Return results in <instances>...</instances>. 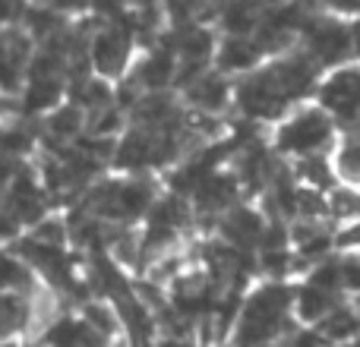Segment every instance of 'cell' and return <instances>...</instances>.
<instances>
[{
  "instance_id": "6da1fadb",
  "label": "cell",
  "mask_w": 360,
  "mask_h": 347,
  "mask_svg": "<svg viewBox=\"0 0 360 347\" xmlns=\"http://www.w3.org/2000/svg\"><path fill=\"white\" fill-rule=\"evenodd\" d=\"M294 322V291L281 281H266L243 297L228 341L231 347H278Z\"/></svg>"
},
{
  "instance_id": "7a4b0ae2",
  "label": "cell",
  "mask_w": 360,
  "mask_h": 347,
  "mask_svg": "<svg viewBox=\"0 0 360 347\" xmlns=\"http://www.w3.org/2000/svg\"><path fill=\"white\" fill-rule=\"evenodd\" d=\"M313 82V67L304 60H285L278 67H269L262 73H253L250 79H243V86L237 89V101L240 107L256 120L278 117L288 107V101H294L297 95H304Z\"/></svg>"
},
{
  "instance_id": "3957f363",
  "label": "cell",
  "mask_w": 360,
  "mask_h": 347,
  "mask_svg": "<svg viewBox=\"0 0 360 347\" xmlns=\"http://www.w3.org/2000/svg\"><path fill=\"white\" fill-rule=\"evenodd\" d=\"M155 205V190L146 177H130L124 180H101L89 190L86 196V211L101 224H130L149 215Z\"/></svg>"
},
{
  "instance_id": "277c9868",
  "label": "cell",
  "mask_w": 360,
  "mask_h": 347,
  "mask_svg": "<svg viewBox=\"0 0 360 347\" xmlns=\"http://www.w3.org/2000/svg\"><path fill=\"white\" fill-rule=\"evenodd\" d=\"M332 136H335L332 117L326 111H319V107H310V111H300L291 120H285L275 143L288 155L310 158V155H323V149L332 143Z\"/></svg>"
},
{
  "instance_id": "5b68a950",
  "label": "cell",
  "mask_w": 360,
  "mask_h": 347,
  "mask_svg": "<svg viewBox=\"0 0 360 347\" xmlns=\"http://www.w3.org/2000/svg\"><path fill=\"white\" fill-rule=\"evenodd\" d=\"M35 291H0V344L35 341Z\"/></svg>"
},
{
  "instance_id": "8992f818",
  "label": "cell",
  "mask_w": 360,
  "mask_h": 347,
  "mask_svg": "<svg viewBox=\"0 0 360 347\" xmlns=\"http://www.w3.org/2000/svg\"><path fill=\"white\" fill-rule=\"evenodd\" d=\"M319 98H323L326 111L342 117L345 124H360V70H335L326 79Z\"/></svg>"
},
{
  "instance_id": "52a82bcc",
  "label": "cell",
  "mask_w": 360,
  "mask_h": 347,
  "mask_svg": "<svg viewBox=\"0 0 360 347\" xmlns=\"http://www.w3.org/2000/svg\"><path fill=\"white\" fill-rule=\"evenodd\" d=\"M41 347H111L114 341L108 335H101L98 329L86 322L79 313H63L41 338H38Z\"/></svg>"
},
{
  "instance_id": "ba28073f",
  "label": "cell",
  "mask_w": 360,
  "mask_h": 347,
  "mask_svg": "<svg viewBox=\"0 0 360 347\" xmlns=\"http://www.w3.org/2000/svg\"><path fill=\"white\" fill-rule=\"evenodd\" d=\"M127 57H130V35L117 25L98 32L92 44V63L101 76H120L127 67Z\"/></svg>"
},
{
  "instance_id": "9c48e42d",
  "label": "cell",
  "mask_w": 360,
  "mask_h": 347,
  "mask_svg": "<svg viewBox=\"0 0 360 347\" xmlns=\"http://www.w3.org/2000/svg\"><path fill=\"white\" fill-rule=\"evenodd\" d=\"M338 303H342L338 294H332V291H326V287H316V284L307 281L304 287L294 291V319L304 322V325H319Z\"/></svg>"
},
{
  "instance_id": "30bf717a",
  "label": "cell",
  "mask_w": 360,
  "mask_h": 347,
  "mask_svg": "<svg viewBox=\"0 0 360 347\" xmlns=\"http://www.w3.org/2000/svg\"><path fill=\"white\" fill-rule=\"evenodd\" d=\"M25 57H29V44L22 35L16 32L0 35V92H16L22 86Z\"/></svg>"
},
{
  "instance_id": "8fae6325",
  "label": "cell",
  "mask_w": 360,
  "mask_h": 347,
  "mask_svg": "<svg viewBox=\"0 0 360 347\" xmlns=\"http://www.w3.org/2000/svg\"><path fill=\"white\" fill-rule=\"evenodd\" d=\"M41 284L32 266L16 253V249H0V291H32Z\"/></svg>"
},
{
  "instance_id": "7c38bea8",
  "label": "cell",
  "mask_w": 360,
  "mask_h": 347,
  "mask_svg": "<svg viewBox=\"0 0 360 347\" xmlns=\"http://www.w3.org/2000/svg\"><path fill=\"white\" fill-rule=\"evenodd\" d=\"M186 95H190V101L199 111L212 114V111H221L224 107V101H228V86H224V79L215 73H199L196 79H190Z\"/></svg>"
},
{
  "instance_id": "4fadbf2b",
  "label": "cell",
  "mask_w": 360,
  "mask_h": 347,
  "mask_svg": "<svg viewBox=\"0 0 360 347\" xmlns=\"http://www.w3.org/2000/svg\"><path fill=\"white\" fill-rule=\"evenodd\" d=\"M345 48H348V32L338 29V25L323 22L310 32V51L316 54V60H323V63L338 60L345 54Z\"/></svg>"
},
{
  "instance_id": "5bb4252c",
  "label": "cell",
  "mask_w": 360,
  "mask_h": 347,
  "mask_svg": "<svg viewBox=\"0 0 360 347\" xmlns=\"http://www.w3.org/2000/svg\"><path fill=\"white\" fill-rule=\"evenodd\" d=\"M174 73H177V54L174 51H155V54L139 67V82L155 92V89L168 86V82L174 79Z\"/></svg>"
},
{
  "instance_id": "9a60e30c",
  "label": "cell",
  "mask_w": 360,
  "mask_h": 347,
  "mask_svg": "<svg viewBox=\"0 0 360 347\" xmlns=\"http://www.w3.org/2000/svg\"><path fill=\"white\" fill-rule=\"evenodd\" d=\"M256 57H259V48L237 35V38H231V41H224L221 54H218V63H221V70L234 73V70H250L256 63Z\"/></svg>"
},
{
  "instance_id": "2e32d148",
  "label": "cell",
  "mask_w": 360,
  "mask_h": 347,
  "mask_svg": "<svg viewBox=\"0 0 360 347\" xmlns=\"http://www.w3.org/2000/svg\"><path fill=\"white\" fill-rule=\"evenodd\" d=\"M79 130H82V111L73 105L60 107V111H54L48 117V133L57 143H73V139L79 136Z\"/></svg>"
},
{
  "instance_id": "e0dca14e",
  "label": "cell",
  "mask_w": 360,
  "mask_h": 347,
  "mask_svg": "<svg viewBox=\"0 0 360 347\" xmlns=\"http://www.w3.org/2000/svg\"><path fill=\"white\" fill-rule=\"evenodd\" d=\"M335 171L348 183H354V186L360 183V133H351L342 143V149L335 155Z\"/></svg>"
},
{
  "instance_id": "ac0fdd59",
  "label": "cell",
  "mask_w": 360,
  "mask_h": 347,
  "mask_svg": "<svg viewBox=\"0 0 360 347\" xmlns=\"http://www.w3.org/2000/svg\"><path fill=\"white\" fill-rule=\"evenodd\" d=\"M224 19H228V29L237 32V35H243V32H250L256 22H262L256 4H250V0H234V4L228 6V13H224Z\"/></svg>"
},
{
  "instance_id": "d6986e66",
  "label": "cell",
  "mask_w": 360,
  "mask_h": 347,
  "mask_svg": "<svg viewBox=\"0 0 360 347\" xmlns=\"http://www.w3.org/2000/svg\"><path fill=\"white\" fill-rule=\"evenodd\" d=\"M19 13V0H0V19H10Z\"/></svg>"
},
{
  "instance_id": "ffe728a7",
  "label": "cell",
  "mask_w": 360,
  "mask_h": 347,
  "mask_svg": "<svg viewBox=\"0 0 360 347\" xmlns=\"http://www.w3.org/2000/svg\"><path fill=\"white\" fill-rule=\"evenodd\" d=\"M329 4L345 6V10H357V6H360V0H329Z\"/></svg>"
},
{
  "instance_id": "44dd1931",
  "label": "cell",
  "mask_w": 360,
  "mask_h": 347,
  "mask_svg": "<svg viewBox=\"0 0 360 347\" xmlns=\"http://www.w3.org/2000/svg\"><path fill=\"white\" fill-rule=\"evenodd\" d=\"M48 4H54V6H73L76 0H48Z\"/></svg>"
},
{
  "instance_id": "7402d4cb",
  "label": "cell",
  "mask_w": 360,
  "mask_h": 347,
  "mask_svg": "<svg viewBox=\"0 0 360 347\" xmlns=\"http://www.w3.org/2000/svg\"><path fill=\"white\" fill-rule=\"evenodd\" d=\"M354 38H357V44H360V22H357V29H354Z\"/></svg>"
},
{
  "instance_id": "603a6c76",
  "label": "cell",
  "mask_w": 360,
  "mask_h": 347,
  "mask_svg": "<svg viewBox=\"0 0 360 347\" xmlns=\"http://www.w3.org/2000/svg\"><path fill=\"white\" fill-rule=\"evenodd\" d=\"M351 347H360V338H354V341H351Z\"/></svg>"
},
{
  "instance_id": "cb8c5ba5",
  "label": "cell",
  "mask_w": 360,
  "mask_h": 347,
  "mask_svg": "<svg viewBox=\"0 0 360 347\" xmlns=\"http://www.w3.org/2000/svg\"><path fill=\"white\" fill-rule=\"evenodd\" d=\"M0 347H22V344H0Z\"/></svg>"
}]
</instances>
